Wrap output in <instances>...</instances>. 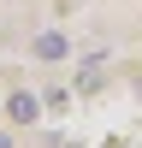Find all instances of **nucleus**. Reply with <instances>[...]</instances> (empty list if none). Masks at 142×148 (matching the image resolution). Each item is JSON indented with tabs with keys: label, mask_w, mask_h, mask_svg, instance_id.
<instances>
[{
	"label": "nucleus",
	"mask_w": 142,
	"mask_h": 148,
	"mask_svg": "<svg viewBox=\"0 0 142 148\" xmlns=\"http://www.w3.org/2000/svg\"><path fill=\"white\" fill-rule=\"evenodd\" d=\"M71 148H77V142H71Z\"/></svg>",
	"instance_id": "obj_3"
},
{
	"label": "nucleus",
	"mask_w": 142,
	"mask_h": 148,
	"mask_svg": "<svg viewBox=\"0 0 142 148\" xmlns=\"http://www.w3.org/2000/svg\"><path fill=\"white\" fill-rule=\"evenodd\" d=\"M36 53H42V59H65V53H71V42H65L59 30H42V36H36Z\"/></svg>",
	"instance_id": "obj_1"
},
{
	"label": "nucleus",
	"mask_w": 142,
	"mask_h": 148,
	"mask_svg": "<svg viewBox=\"0 0 142 148\" xmlns=\"http://www.w3.org/2000/svg\"><path fill=\"white\" fill-rule=\"evenodd\" d=\"M113 148H118V142H113Z\"/></svg>",
	"instance_id": "obj_4"
},
{
	"label": "nucleus",
	"mask_w": 142,
	"mask_h": 148,
	"mask_svg": "<svg viewBox=\"0 0 142 148\" xmlns=\"http://www.w3.org/2000/svg\"><path fill=\"white\" fill-rule=\"evenodd\" d=\"M6 113L18 119V125H30V119L42 113V101H36V95H12V101H6Z\"/></svg>",
	"instance_id": "obj_2"
}]
</instances>
